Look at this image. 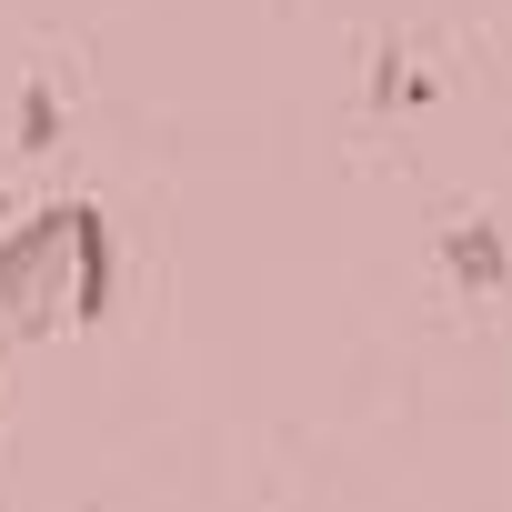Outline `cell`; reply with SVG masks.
Instances as JSON below:
<instances>
[{
    "label": "cell",
    "instance_id": "cell-1",
    "mask_svg": "<svg viewBox=\"0 0 512 512\" xmlns=\"http://www.w3.org/2000/svg\"><path fill=\"white\" fill-rule=\"evenodd\" d=\"M71 312V201H41L0 231V342H41Z\"/></svg>",
    "mask_w": 512,
    "mask_h": 512
},
{
    "label": "cell",
    "instance_id": "cell-2",
    "mask_svg": "<svg viewBox=\"0 0 512 512\" xmlns=\"http://www.w3.org/2000/svg\"><path fill=\"white\" fill-rule=\"evenodd\" d=\"M121 302V251H111V211L101 201H71V322L101 332Z\"/></svg>",
    "mask_w": 512,
    "mask_h": 512
},
{
    "label": "cell",
    "instance_id": "cell-3",
    "mask_svg": "<svg viewBox=\"0 0 512 512\" xmlns=\"http://www.w3.org/2000/svg\"><path fill=\"white\" fill-rule=\"evenodd\" d=\"M442 272L472 292V302H492V292H512V241H502V221H442Z\"/></svg>",
    "mask_w": 512,
    "mask_h": 512
},
{
    "label": "cell",
    "instance_id": "cell-4",
    "mask_svg": "<svg viewBox=\"0 0 512 512\" xmlns=\"http://www.w3.org/2000/svg\"><path fill=\"white\" fill-rule=\"evenodd\" d=\"M11 131H21V151H61V91L51 81H21V121Z\"/></svg>",
    "mask_w": 512,
    "mask_h": 512
},
{
    "label": "cell",
    "instance_id": "cell-5",
    "mask_svg": "<svg viewBox=\"0 0 512 512\" xmlns=\"http://www.w3.org/2000/svg\"><path fill=\"white\" fill-rule=\"evenodd\" d=\"M372 101H382V111H422V101H432V81H422L412 61H392V51H382V61H372Z\"/></svg>",
    "mask_w": 512,
    "mask_h": 512
},
{
    "label": "cell",
    "instance_id": "cell-6",
    "mask_svg": "<svg viewBox=\"0 0 512 512\" xmlns=\"http://www.w3.org/2000/svg\"><path fill=\"white\" fill-rule=\"evenodd\" d=\"M0 211H11V191H0Z\"/></svg>",
    "mask_w": 512,
    "mask_h": 512
}]
</instances>
